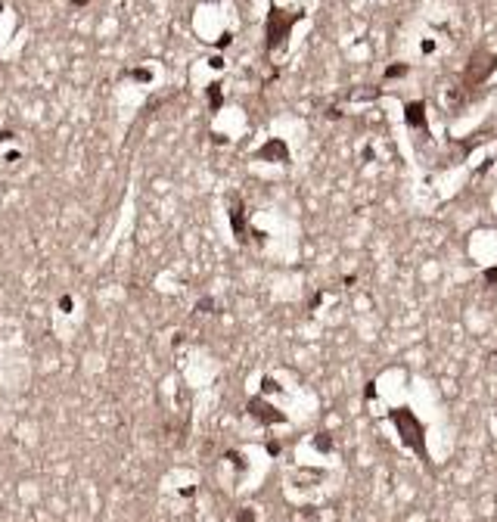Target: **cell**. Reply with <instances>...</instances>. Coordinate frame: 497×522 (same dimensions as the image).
Returning <instances> with one entry per match:
<instances>
[{
	"label": "cell",
	"instance_id": "6da1fadb",
	"mask_svg": "<svg viewBox=\"0 0 497 522\" xmlns=\"http://www.w3.org/2000/svg\"><path fill=\"white\" fill-rule=\"evenodd\" d=\"M407 124L410 128H426V106L423 103H410L407 106Z\"/></svg>",
	"mask_w": 497,
	"mask_h": 522
}]
</instances>
